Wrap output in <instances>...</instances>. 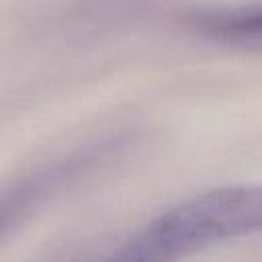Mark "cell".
Returning <instances> with one entry per match:
<instances>
[{
  "instance_id": "1",
  "label": "cell",
  "mask_w": 262,
  "mask_h": 262,
  "mask_svg": "<svg viewBox=\"0 0 262 262\" xmlns=\"http://www.w3.org/2000/svg\"><path fill=\"white\" fill-rule=\"evenodd\" d=\"M262 231V184H237L190 196L127 239L115 260H172L205 246Z\"/></svg>"
},
{
  "instance_id": "2",
  "label": "cell",
  "mask_w": 262,
  "mask_h": 262,
  "mask_svg": "<svg viewBox=\"0 0 262 262\" xmlns=\"http://www.w3.org/2000/svg\"><path fill=\"white\" fill-rule=\"evenodd\" d=\"M221 33H233V35H248V37H262V12L235 16L231 20H225L217 27Z\"/></svg>"
}]
</instances>
